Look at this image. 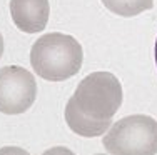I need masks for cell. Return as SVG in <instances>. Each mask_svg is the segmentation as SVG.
Wrapping results in <instances>:
<instances>
[{"label":"cell","mask_w":157,"mask_h":155,"mask_svg":"<svg viewBox=\"0 0 157 155\" xmlns=\"http://www.w3.org/2000/svg\"><path fill=\"white\" fill-rule=\"evenodd\" d=\"M84 52L74 37L47 34L32 45L30 64L33 72L44 80L62 82L74 77L82 67Z\"/></svg>","instance_id":"6da1fadb"},{"label":"cell","mask_w":157,"mask_h":155,"mask_svg":"<svg viewBox=\"0 0 157 155\" xmlns=\"http://www.w3.org/2000/svg\"><path fill=\"white\" fill-rule=\"evenodd\" d=\"M110 155H155L157 120L149 115H130L117 120L102 138Z\"/></svg>","instance_id":"7a4b0ae2"},{"label":"cell","mask_w":157,"mask_h":155,"mask_svg":"<svg viewBox=\"0 0 157 155\" xmlns=\"http://www.w3.org/2000/svg\"><path fill=\"white\" fill-rule=\"evenodd\" d=\"M74 100L87 117L107 120L122 105V85L110 72H94L78 83Z\"/></svg>","instance_id":"3957f363"},{"label":"cell","mask_w":157,"mask_h":155,"mask_svg":"<svg viewBox=\"0 0 157 155\" xmlns=\"http://www.w3.org/2000/svg\"><path fill=\"white\" fill-rule=\"evenodd\" d=\"M37 97V83L29 70L17 65L0 68V112L18 115L27 112Z\"/></svg>","instance_id":"277c9868"},{"label":"cell","mask_w":157,"mask_h":155,"mask_svg":"<svg viewBox=\"0 0 157 155\" xmlns=\"http://www.w3.org/2000/svg\"><path fill=\"white\" fill-rule=\"evenodd\" d=\"M10 15L18 30L37 34L47 27L50 5L48 0H10Z\"/></svg>","instance_id":"5b68a950"},{"label":"cell","mask_w":157,"mask_h":155,"mask_svg":"<svg viewBox=\"0 0 157 155\" xmlns=\"http://www.w3.org/2000/svg\"><path fill=\"white\" fill-rule=\"evenodd\" d=\"M65 122H67L70 130L75 132L80 137H100L102 134H105V132L109 130L110 125H112V119L95 120V119L87 117L77 107V103L74 98H70V100L67 102Z\"/></svg>","instance_id":"8992f818"},{"label":"cell","mask_w":157,"mask_h":155,"mask_svg":"<svg viewBox=\"0 0 157 155\" xmlns=\"http://www.w3.org/2000/svg\"><path fill=\"white\" fill-rule=\"evenodd\" d=\"M107 10L121 17H134L154 7V0H102Z\"/></svg>","instance_id":"52a82bcc"},{"label":"cell","mask_w":157,"mask_h":155,"mask_svg":"<svg viewBox=\"0 0 157 155\" xmlns=\"http://www.w3.org/2000/svg\"><path fill=\"white\" fill-rule=\"evenodd\" d=\"M0 155H30L27 150L20 149V147H2Z\"/></svg>","instance_id":"ba28073f"},{"label":"cell","mask_w":157,"mask_h":155,"mask_svg":"<svg viewBox=\"0 0 157 155\" xmlns=\"http://www.w3.org/2000/svg\"><path fill=\"white\" fill-rule=\"evenodd\" d=\"M42 155H75L72 150L65 149V147H52V149L45 150Z\"/></svg>","instance_id":"9c48e42d"},{"label":"cell","mask_w":157,"mask_h":155,"mask_svg":"<svg viewBox=\"0 0 157 155\" xmlns=\"http://www.w3.org/2000/svg\"><path fill=\"white\" fill-rule=\"evenodd\" d=\"M2 54H3V39H2V34H0V58H2Z\"/></svg>","instance_id":"30bf717a"},{"label":"cell","mask_w":157,"mask_h":155,"mask_svg":"<svg viewBox=\"0 0 157 155\" xmlns=\"http://www.w3.org/2000/svg\"><path fill=\"white\" fill-rule=\"evenodd\" d=\"M155 65H157V40H155Z\"/></svg>","instance_id":"8fae6325"},{"label":"cell","mask_w":157,"mask_h":155,"mask_svg":"<svg viewBox=\"0 0 157 155\" xmlns=\"http://www.w3.org/2000/svg\"><path fill=\"white\" fill-rule=\"evenodd\" d=\"M97 155H104V153H97Z\"/></svg>","instance_id":"7c38bea8"}]
</instances>
